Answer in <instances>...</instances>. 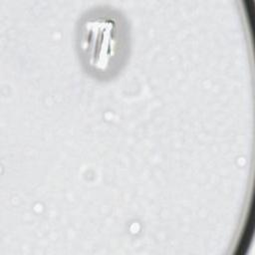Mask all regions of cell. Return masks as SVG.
I'll return each instance as SVG.
<instances>
[{
    "instance_id": "cell-1",
    "label": "cell",
    "mask_w": 255,
    "mask_h": 255,
    "mask_svg": "<svg viewBox=\"0 0 255 255\" xmlns=\"http://www.w3.org/2000/svg\"><path fill=\"white\" fill-rule=\"evenodd\" d=\"M119 45V29L115 19L94 17L82 26L81 48L91 67L106 71L113 63Z\"/></svg>"
}]
</instances>
